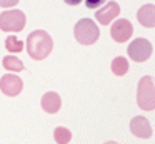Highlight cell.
I'll list each match as a JSON object with an SVG mask.
<instances>
[{"instance_id": "2", "label": "cell", "mask_w": 155, "mask_h": 144, "mask_svg": "<svg viewBox=\"0 0 155 144\" xmlns=\"http://www.w3.org/2000/svg\"><path fill=\"white\" fill-rule=\"evenodd\" d=\"M137 104L142 111L155 109V79L143 76L137 86Z\"/></svg>"}, {"instance_id": "18", "label": "cell", "mask_w": 155, "mask_h": 144, "mask_svg": "<svg viewBox=\"0 0 155 144\" xmlns=\"http://www.w3.org/2000/svg\"><path fill=\"white\" fill-rule=\"evenodd\" d=\"M65 3H67V5H78V3L82 2V0H64Z\"/></svg>"}, {"instance_id": "16", "label": "cell", "mask_w": 155, "mask_h": 144, "mask_svg": "<svg viewBox=\"0 0 155 144\" xmlns=\"http://www.w3.org/2000/svg\"><path fill=\"white\" fill-rule=\"evenodd\" d=\"M104 3H107V0H85V5L88 7V9H100V7H104Z\"/></svg>"}, {"instance_id": "10", "label": "cell", "mask_w": 155, "mask_h": 144, "mask_svg": "<svg viewBox=\"0 0 155 144\" xmlns=\"http://www.w3.org/2000/svg\"><path fill=\"white\" fill-rule=\"evenodd\" d=\"M137 19L140 22V25L147 27V29L155 27V5H152V3L142 5L137 12Z\"/></svg>"}, {"instance_id": "7", "label": "cell", "mask_w": 155, "mask_h": 144, "mask_svg": "<svg viewBox=\"0 0 155 144\" xmlns=\"http://www.w3.org/2000/svg\"><path fill=\"white\" fill-rule=\"evenodd\" d=\"M22 79L15 74H5L2 79H0V89L5 96H10V97H15L22 92Z\"/></svg>"}, {"instance_id": "1", "label": "cell", "mask_w": 155, "mask_h": 144, "mask_svg": "<svg viewBox=\"0 0 155 144\" xmlns=\"http://www.w3.org/2000/svg\"><path fill=\"white\" fill-rule=\"evenodd\" d=\"M54 49V40L45 30H34L27 37V52L32 59H47Z\"/></svg>"}, {"instance_id": "11", "label": "cell", "mask_w": 155, "mask_h": 144, "mask_svg": "<svg viewBox=\"0 0 155 144\" xmlns=\"http://www.w3.org/2000/svg\"><path fill=\"white\" fill-rule=\"evenodd\" d=\"M60 106H62V99H60V96H58L57 92L44 94V97H42V107H44L45 112L55 114L58 109H60Z\"/></svg>"}, {"instance_id": "3", "label": "cell", "mask_w": 155, "mask_h": 144, "mask_svg": "<svg viewBox=\"0 0 155 144\" xmlns=\"http://www.w3.org/2000/svg\"><path fill=\"white\" fill-rule=\"evenodd\" d=\"M74 35L77 39V42H80L82 45H92L98 40L100 30L92 19H80L75 23Z\"/></svg>"}, {"instance_id": "19", "label": "cell", "mask_w": 155, "mask_h": 144, "mask_svg": "<svg viewBox=\"0 0 155 144\" xmlns=\"http://www.w3.org/2000/svg\"><path fill=\"white\" fill-rule=\"evenodd\" d=\"M105 144H118V142H115V141H108V142H105Z\"/></svg>"}, {"instance_id": "17", "label": "cell", "mask_w": 155, "mask_h": 144, "mask_svg": "<svg viewBox=\"0 0 155 144\" xmlns=\"http://www.w3.org/2000/svg\"><path fill=\"white\" fill-rule=\"evenodd\" d=\"M18 3V0H0V7H14V5H17Z\"/></svg>"}, {"instance_id": "5", "label": "cell", "mask_w": 155, "mask_h": 144, "mask_svg": "<svg viewBox=\"0 0 155 144\" xmlns=\"http://www.w3.org/2000/svg\"><path fill=\"white\" fill-rule=\"evenodd\" d=\"M152 50H153L152 49V44L147 39H135L130 42V45L127 49V54L135 62H143V60L150 59Z\"/></svg>"}, {"instance_id": "9", "label": "cell", "mask_w": 155, "mask_h": 144, "mask_svg": "<svg viewBox=\"0 0 155 144\" xmlns=\"http://www.w3.org/2000/svg\"><path fill=\"white\" fill-rule=\"evenodd\" d=\"M130 131L134 136L142 137V139H148L152 136V126L148 119L143 116H137L130 121Z\"/></svg>"}, {"instance_id": "12", "label": "cell", "mask_w": 155, "mask_h": 144, "mask_svg": "<svg viewBox=\"0 0 155 144\" xmlns=\"http://www.w3.org/2000/svg\"><path fill=\"white\" fill-rule=\"evenodd\" d=\"M112 72L115 76H120V77L125 76L128 72V60L125 57H115L112 60Z\"/></svg>"}, {"instance_id": "15", "label": "cell", "mask_w": 155, "mask_h": 144, "mask_svg": "<svg viewBox=\"0 0 155 144\" xmlns=\"http://www.w3.org/2000/svg\"><path fill=\"white\" fill-rule=\"evenodd\" d=\"M5 49L8 52H20V50H24V42H20L15 35H8L5 39Z\"/></svg>"}, {"instance_id": "13", "label": "cell", "mask_w": 155, "mask_h": 144, "mask_svg": "<svg viewBox=\"0 0 155 144\" xmlns=\"http://www.w3.org/2000/svg\"><path fill=\"white\" fill-rule=\"evenodd\" d=\"M4 67L7 70H10V72H20V70H24V62H22L20 59H17V57L14 55H7L4 57Z\"/></svg>"}, {"instance_id": "8", "label": "cell", "mask_w": 155, "mask_h": 144, "mask_svg": "<svg viewBox=\"0 0 155 144\" xmlns=\"http://www.w3.org/2000/svg\"><path fill=\"white\" fill-rule=\"evenodd\" d=\"M118 13H120V5H118L117 2H114V0H110V2H107L104 7H100V9L97 10L95 19H97V22L102 23V25H110L112 20L118 17Z\"/></svg>"}, {"instance_id": "6", "label": "cell", "mask_w": 155, "mask_h": 144, "mask_svg": "<svg viewBox=\"0 0 155 144\" xmlns=\"http://www.w3.org/2000/svg\"><path fill=\"white\" fill-rule=\"evenodd\" d=\"M132 33H134V27H132V23L128 22L127 19H118L110 29L112 39H114L115 42H118V44L127 42V40L132 37Z\"/></svg>"}, {"instance_id": "14", "label": "cell", "mask_w": 155, "mask_h": 144, "mask_svg": "<svg viewBox=\"0 0 155 144\" xmlns=\"http://www.w3.org/2000/svg\"><path fill=\"white\" fill-rule=\"evenodd\" d=\"M54 139L57 141V144H68L72 139V132L67 127H57L54 131Z\"/></svg>"}, {"instance_id": "4", "label": "cell", "mask_w": 155, "mask_h": 144, "mask_svg": "<svg viewBox=\"0 0 155 144\" xmlns=\"http://www.w3.org/2000/svg\"><path fill=\"white\" fill-rule=\"evenodd\" d=\"M27 23L22 10H7L0 13V30L4 32H20Z\"/></svg>"}]
</instances>
